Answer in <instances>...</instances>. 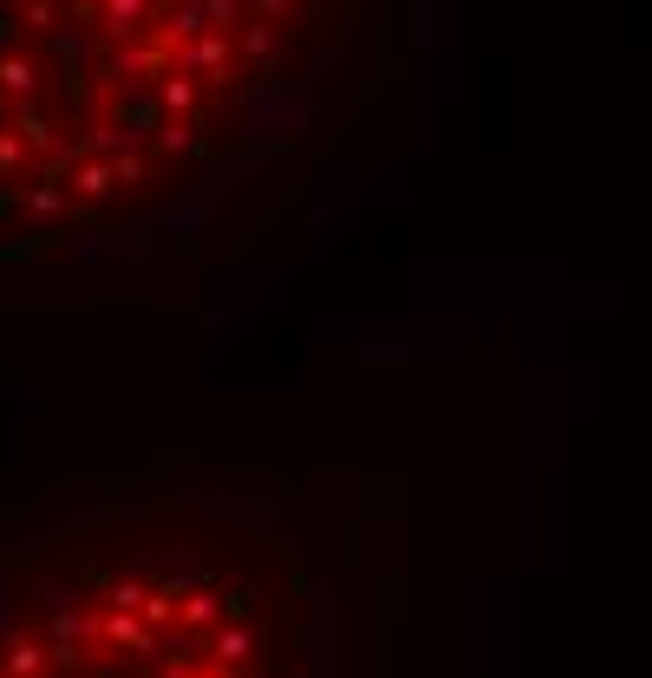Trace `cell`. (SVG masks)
I'll return each mask as SVG.
<instances>
[{
  "label": "cell",
  "mask_w": 652,
  "mask_h": 678,
  "mask_svg": "<svg viewBox=\"0 0 652 678\" xmlns=\"http://www.w3.org/2000/svg\"><path fill=\"white\" fill-rule=\"evenodd\" d=\"M261 0H0V197L92 215L203 150Z\"/></svg>",
  "instance_id": "cell-1"
},
{
  "label": "cell",
  "mask_w": 652,
  "mask_h": 678,
  "mask_svg": "<svg viewBox=\"0 0 652 678\" xmlns=\"http://www.w3.org/2000/svg\"><path fill=\"white\" fill-rule=\"evenodd\" d=\"M248 633L210 587L150 568H73L33 619L0 613V678H235Z\"/></svg>",
  "instance_id": "cell-2"
}]
</instances>
